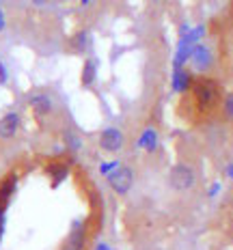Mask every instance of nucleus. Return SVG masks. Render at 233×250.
<instances>
[{"label":"nucleus","instance_id":"obj_1","mask_svg":"<svg viewBox=\"0 0 233 250\" xmlns=\"http://www.w3.org/2000/svg\"><path fill=\"white\" fill-rule=\"evenodd\" d=\"M190 93H192V100L196 104V110L203 114L212 112L222 102V86L214 78H207V76L194 78Z\"/></svg>","mask_w":233,"mask_h":250},{"label":"nucleus","instance_id":"obj_2","mask_svg":"<svg viewBox=\"0 0 233 250\" xmlns=\"http://www.w3.org/2000/svg\"><path fill=\"white\" fill-rule=\"evenodd\" d=\"M20 177L15 173H9L0 179V239L4 235V229H7V209L11 205L15 192H18Z\"/></svg>","mask_w":233,"mask_h":250},{"label":"nucleus","instance_id":"obj_3","mask_svg":"<svg viewBox=\"0 0 233 250\" xmlns=\"http://www.w3.org/2000/svg\"><path fill=\"white\" fill-rule=\"evenodd\" d=\"M196 184V173L190 164L186 162H177L170 166L169 170V186L173 188L175 192H186L190 188H194Z\"/></svg>","mask_w":233,"mask_h":250},{"label":"nucleus","instance_id":"obj_4","mask_svg":"<svg viewBox=\"0 0 233 250\" xmlns=\"http://www.w3.org/2000/svg\"><path fill=\"white\" fill-rule=\"evenodd\" d=\"M134 168L132 166H127V164H121L119 168L115 170V173H110L106 177V181H108V186L115 190V194L119 196H126L129 190H132V186H134Z\"/></svg>","mask_w":233,"mask_h":250},{"label":"nucleus","instance_id":"obj_5","mask_svg":"<svg viewBox=\"0 0 233 250\" xmlns=\"http://www.w3.org/2000/svg\"><path fill=\"white\" fill-rule=\"evenodd\" d=\"M123 145H126V136H123V132L115 125H110V127H104L100 132V136H97V147H100L104 153H119V151L123 149Z\"/></svg>","mask_w":233,"mask_h":250},{"label":"nucleus","instance_id":"obj_6","mask_svg":"<svg viewBox=\"0 0 233 250\" xmlns=\"http://www.w3.org/2000/svg\"><path fill=\"white\" fill-rule=\"evenodd\" d=\"M26 102H28V108L33 110V114L39 119L50 117L54 112V100H52V95L48 91H39V88L37 91H30Z\"/></svg>","mask_w":233,"mask_h":250},{"label":"nucleus","instance_id":"obj_7","mask_svg":"<svg viewBox=\"0 0 233 250\" xmlns=\"http://www.w3.org/2000/svg\"><path fill=\"white\" fill-rule=\"evenodd\" d=\"M86 222L85 220H74L69 227V233L61 244V250H85L86 246Z\"/></svg>","mask_w":233,"mask_h":250},{"label":"nucleus","instance_id":"obj_8","mask_svg":"<svg viewBox=\"0 0 233 250\" xmlns=\"http://www.w3.org/2000/svg\"><path fill=\"white\" fill-rule=\"evenodd\" d=\"M214 52H212L210 45L205 43H196L192 48V56H190V65H192L194 71H199V74H205V71H210L212 67H214Z\"/></svg>","mask_w":233,"mask_h":250},{"label":"nucleus","instance_id":"obj_9","mask_svg":"<svg viewBox=\"0 0 233 250\" xmlns=\"http://www.w3.org/2000/svg\"><path fill=\"white\" fill-rule=\"evenodd\" d=\"M22 127V114L18 110H9L0 117V140H13Z\"/></svg>","mask_w":233,"mask_h":250},{"label":"nucleus","instance_id":"obj_10","mask_svg":"<svg viewBox=\"0 0 233 250\" xmlns=\"http://www.w3.org/2000/svg\"><path fill=\"white\" fill-rule=\"evenodd\" d=\"M192 71L188 69V67H173V74H170V86H173V91L177 93V95H184V93H188L190 88H192Z\"/></svg>","mask_w":233,"mask_h":250},{"label":"nucleus","instance_id":"obj_11","mask_svg":"<svg viewBox=\"0 0 233 250\" xmlns=\"http://www.w3.org/2000/svg\"><path fill=\"white\" fill-rule=\"evenodd\" d=\"M136 147L141 151H147V153H155L160 147V134L153 125H147V127L141 132V136L136 138Z\"/></svg>","mask_w":233,"mask_h":250},{"label":"nucleus","instance_id":"obj_12","mask_svg":"<svg viewBox=\"0 0 233 250\" xmlns=\"http://www.w3.org/2000/svg\"><path fill=\"white\" fill-rule=\"evenodd\" d=\"M93 45V35L89 30H78L69 37V43H67V48H69L71 54H86V52L91 50Z\"/></svg>","mask_w":233,"mask_h":250},{"label":"nucleus","instance_id":"obj_13","mask_svg":"<svg viewBox=\"0 0 233 250\" xmlns=\"http://www.w3.org/2000/svg\"><path fill=\"white\" fill-rule=\"evenodd\" d=\"M97 69H100L97 59L86 56L85 62H82V69H80V86L82 88H91L97 82Z\"/></svg>","mask_w":233,"mask_h":250},{"label":"nucleus","instance_id":"obj_14","mask_svg":"<svg viewBox=\"0 0 233 250\" xmlns=\"http://www.w3.org/2000/svg\"><path fill=\"white\" fill-rule=\"evenodd\" d=\"M48 177H50V186L52 188H59L69 175V164H65L63 160H54V162L48 164Z\"/></svg>","mask_w":233,"mask_h":250},{"label":"nucleus","instance_id":"obj_15","mask_svg":"<svg viewBox=\"0 0 233 250\" xmlns=\"http://www.w3.org/2000/svg\"><path fill=\"white\" fill-rule=\"evenodd\" d=\"M192 48L194 45H188V43H177V50H175V56H173V67H186L190 62V56H192Z\"/></svg>","mask_w":233,"mask_h":250},{"label":"nucleus","instance_id":"obj_16","mask_svg":"<svg viewBox=\"0 0 233 250\" xmlns=\"http://www.w3.org/2000/svg\"><path fill=\"white\" fill-rule=\"evenodd\" d=\"M63 145L67 151H71V153H78V151L82 149V138L78 136L76 132H71V129H67L63 134Z\"/></svg>","mask_w":233,"mask_h":250},{"label":"nucleus","instance_id":"obj_17","mask_svg":"<svg viewBox=\"0 0 233 250\" xmlns=\"http://www.w3.org/2000/svg\"><path fill=\"white\" fill-rule=\"evenodd\" d=\"M220 108H222V114H225L227 121L233 123V91H229L220 102Z\"/></svg>","mask_w":233,"mask_h":250},{"label":"nucleus","instance_id":"obj_18","mask_svg":"<svg viewBox=\"0 0 233 250\" xmlns=\"http://www.w3.org/2000/svg\"><path fill=\"white\" fill-rule=\"evenodd\" d=\"M121 164H123L121 160H110V162H102V164H100V175H102V177H108L110 173H115V170H117Z\"/></svg>","mask_w":233,"mask_h":250},{"label":"nucleus","instance_id":"obj_19","mask_svg":"<svg viewBox=\"0 0 233 250\" xmlns=\"http://www.w3.org/2000/svg\"><path fill=\"white\" fill-rule=\"evenodd\" d=\"M7 82H9V67H7V62L0 59V86H4Z\"/></svg>","mask_w":233,"mask_h":250},{"label":"nucleus","instance_id":"obj_20","mask_svg":"<svg viewBox=\"0 0 233 250\" xmlns=\"http://www.w3.org/2000/svg\"><path fill=\"white\" fill-rule=\"evenodd\" d=\"M7 30V13L0 9V33H4Z\"/></svg>","mask_w":233,"mask_h":250},{"label":"nucleus","instance_id":"obj_21","mask_svg":"<svg viewBox=\"0 0 233 250\" xmlns=\"http://www.w3.org/2000/svg\"><path fill=\"white\" fill-rule=\"evenodd\" d=\"M93 250H112V248H110V244H106V242H97L95 246H93Z\"/></svg>","mask_w":233,"mask_h":250},{"label":"nucleus","instance_id":"obj_22","mask_svg":"<svg viewBox=\"0 0 233 250\" xmlns=\"http://www.w3.org/2000/svg\"><path fill=\"white\" fill-rule=\"evenodd\" d=\"M30 4H35V7H45V4L50 2V0H28Z\"/></svg>","mask_w":233,"mask_h":250},{"label":"nucleus","instance_id":"obj_23","mask_svg":"<svg viewBox=\"0 0 233 250\" xmlns=\"http://www.w3.org/2000/svg\"><path fill=\"white\" fill-rule=\"evenodd\" d=\"M218 190H220V184H214L210 188V196H216V192H218Z\"/></svg>","mask_w":233,"mask_h":250},{"label":"nucleus","instance_id":"obj_24","mask_svg":"<svg viewBox=\"0 0 233 250\" xmlns=\"http://www.w3.org/2000/svg\"><path fill=\"white\" fill-rule=\"evenodd\" d=\"M91 2H93V0H80V4H82V7H89Z\"/></svg>","mask_w":233,"mask_h":250},{"label":"nucleus","instance_id":"obj_25","mask_svg":"<svg viewBox=\"0 0 233 250\" xmlns=\"http://www.w3.org/2000/svg\"><path fill=\"white\" fill-rule=\"evenodd\" d=\"M227 175H229V177H231V179H233V164L229 166V168H227Z\"/></svg>","mask_w":233,"mask_h":250},{"label":"nucleus","instance_id":"obj_26","mask_svg":"<svg viewBox=\"0 0 233 250\" xmlns=\"http://www.w3.org/2000/svg\"><path fill=\"white\" fill-rule=\"evenodd\" d=\"M153 2H160V0H153Z\"/></svg>","mask_w":233,"mask_h":250},{"label":"nucleus","instance_id":"obj_27","mask_svg":"<svg viewBox=\"0 0 233 250\" xmlns=\"http://www.w3.org/2000/svg\"><path fill=\"white\" fill-rule=\"evenodd\" d=\"M0 4H2V0H0Z\"/></svg>","mask_w":233,"mask_h":250}]
</instances>
